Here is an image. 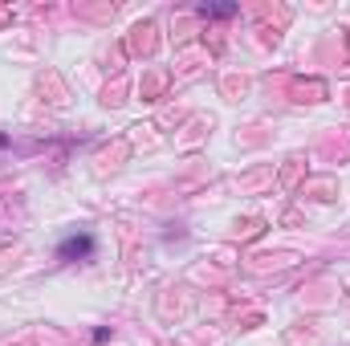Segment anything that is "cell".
I'll return each instance as SVG.
<instances>
[{
  "mask_svg": "<svg viewBox=\"0 0 350 346\" xmlns=\"http://www.w3.org/2000/svg\"><path fill=\"white\" fill-rule=\"evenodd\" d=\"M94 253V237L82 232V237H66L62 245H57V257L62 261H86Z\"/></svg>",
  "mask_w": 350,
  "mask_h": 346,
  "instance_id": "cell-1",
  "label": "cell"
},
{
  "mask_svg": "<svg viewBox=\"0 0 350 346\" xmlns=\"http://www.w3.org/2000/svg\"><path fill=\"white\" fill-rule=\"evenodd\" d=\"M200 12H204V16H232L237 4H200Z\"/></svg>",
  "mask_w": 350,
  "mask_h": 346,
  "instance_id": "cell-2",
  "label": "cell"
},
{
  "mask_svg": "<svg viewBox=\"0 0 350 346\" xmlns=\"http://www.w3.org/2000/svg\"><path fill=\"white\" fill-rule=\"evenodd\" d=\"M4 143H8V139H4V135H0V147H4Z\"/></svg>",
  "mask_w": 350,
  "mask_h": 346,
  "instance_id": "cell-3",
  "label": "cell"
}]
</instances>
